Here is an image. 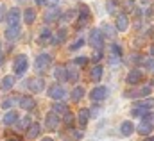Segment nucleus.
Listing matches in <instances>:
<instances>
[{
  "label": "nucleus",
  "mask_w": 154,
  "mask_h": 141,
  "mask_svg": "<svg viewBox=\"0 0 154 141\" xmlns=\"http://www.w3.org/2000/svg\"><path fill=\"white\" fill-rule=\"evenodd\" d=\"M29 68V59H27V56L25 54H20V56H16L14 57V63H13V70L16 75H23L25 71Z\"/></svg>",
  "instance_id": "nucleus-1"
},
{
  "label": "nucleus",
  "mask_w": 154,
  "mask_h": 141,
  "mask_svg": "<svg viewBox=\"0 0 154 141\" xmlns=\"http://www.w3.org/2000/svg\"><path fill=\"white\" fill-rule=\"evenodd\" d=\"M90 45L95 48V50H102V46H104V36L102 32L99 31V29H91V32H90Z\"/></svg>",
  "instance_id": "nucleus-2"
},
{
  "label": "nucleus",
  "mask_w": 154,
  "mask_h": 141,
  "mask_svg": "<svg viewBox=\"0 0 154 141\" xmlns=\"http://www.w3.org/2000/svg\"><path fill=\"white\" fill-rule=\"evenodd\" d=\"M108 95H109V89H108L106 86H97V88L90 93V98H91L93 102H102V100L108 98Z\"/></svg>",
  "instance_id": "nucleus-3"
},
{
  "label": "nucleus",
  "mask_w": 154,
  "mask_h": 141,
  "mask_svg": "<svg viewBox=\"0 0 154 141\" xmlns=\"http://www.w3.org/2000/svg\"><path fill=\"white\" fill-rule=\"evenodd\" d=\"M50 63H52V59H50L48 54H39L38 57H36V61H34V68L38 71H45L50 66Z\"/></svg>",
  "instance_id": "nucleus-4"
},
{
  "label": "nucleus",
  "mask_w": 154,
  "mask_h": 141,
  "mask_svg": "<svg viewBox=\"0 0 154 141\" xmlns=\"http://www.w3.org/2000/svg\"><path fill=\"white\" fill-rule=\"evenodd\" d=\"M48 97H50L52 100H63V98L66 97V91H65V88H63V86L54 84V86H50V88H48Z\"/></svg>",
  "instance_id": "nucleus-5"
},
{
  "label": "nucleus",
  "mask_w": 154,
  "mask_h": 141,
  "mask_svg": "<svg viewBox=\"0 0 154 141\" xmlns=\"http://www.w3.org/2000/svg\"><path fill=\"white\" fill-rule=\"evenodd\" d=\"M27 88H29L31 91H34V93H41V91L45 89V80L39 79V77L29 79V80H27Z\"/></svg>",
  "instance_id": "nucleus-6"
},
{
  "label": "nucleus",
  "mask_w": 154,
  "mask_h": 141,
  "mask_svg": "<svg viewBox=\"0 0 154 141\" xmlns=\"http://www.w3.org/2000/svg\"><path fill=\"white\" fill-rule=\"evenodd\" d=\"M142 79H143V73L142 70H138V68H133V70L127 73V84H131V86H136L138 82H142Z\"/></svg>",
  "instance_id": "nucleus-7"
},
{
  "label": "nucleus",
  "mask_w": 154,
  "mask_h": 141,
  "mask_svg": "<svg viewBox=\"0 0 154 141\" xmlns=\"http://www.w3.org/2000/svg\"><path fill=\"white\" fill-rule=\"evenodd\" d=\"M45 125H47L48 130H56V129L59 127V118H57V114H56V112H48L47 118H45Z\"/></svg>",
  "instance_id": "nucleus-8"
},
{
  "label": "nucleus",
  "mask_w": 154,
  "mask_h": 141,
  "mask_svg": "<svg viewBox=\"0 0 154 141\" xmlns=\"http://www.w3.org/2000/svg\"><path fill=\"white\" fill-rule=\"evenodd\" d=\"M115 25H116V31H118V32H125V31H127V27H129V18H127L125 13H122V14L116 16Z\"/></svg>",
  "instance_id": "nucleus-9"
},
{
  "label": "nucleus",
  "mask_w": 154,
  "mask_h": 141,
  "mask_svg": "<svg viewBox=\"0 0 154 141\" xmlns=\"http://www.w3.org/2000/svg\"><path fill=\"white\" fill-rule=\"evenodd\" d=\"M5 22H7V25L9 27H13V25H18V22H20V9H11L9 13H7V16H5Z\"/></svg>",
  "instance_id": "nucleus-10"
},
{
  "label": "nucleus",
  "mask_w": 154,
  "mask_h": 141,
  "mask_svg": "<svg viewBox=\"0 0 154 141\" xmlns=\"http://www.w3.org/2000/svg\"><path fill=\"white\" fill-rule=\"evenodd\" d=\"M18 104H20V107H22V109L31 111V109H34V107H36V100H34L32 97H20Z\"/></svg>",
  "instance_id": "nucleus-11"
},
{
  "label": "nucleus",
  "mask_w": 154,
  "mask_h": 141,
  "mask_svg": "<svg viewBox=\"0 0 154 141\" xmlns=\"http://www.w3.org/2000/svg\"><path fill=\"white\" fill-rule=\"evenodd\" d=\"M59 16H61V11L59 9H56V7H52V9H48L47 13H45V22H56V20H59Z\"/></svg>",
  "instance_id": "nucleus-12"
},
{
  "label": "nucleus",
  "mask_w": 154,
  "mask_h": 141,
  "mask_svg": "<svg viewBox=\"0 0 154 141\" xmlns=\"http://www.w3.org/2000/svg\"><path fill=\"white\" fill-rule=\"evenodd\" d=\"M102 66L100 64H97V66H93L91 68V73H90V79H91V82H100V79H102Z\"/></svg>",
  "instance_id": "nucleus-13"
},
{
  "label": "nucleus",
  "mask_w": 154,
  "mask_h": 141,
  "mask_svg": "<svg viewBox=\"0 0 154 141\" xmlns=\"http://www.w3.org/2000/svg\"><path fill=\"white\" fill-rule=\"evenodd\" d=\"M13 86H14V77H13V75H5V77L2 79V82H0V88H2L4 91H9Z\"/></svg>",
  "instance_id": "nucleus-14"
},
{
  "label": "nucleus",
  "mask_w": 154,
  "mask_h": 141,
  "mask_svg": "<svg viewBox=\"0 0 154 141\" xmlns=\"http://www.w3.org/2000/svg\"><path fill=\"white\" fill-rule=\"evenodd\" d=\"M18 36H20V25H13V27H7V29H5V38H7V39L13 41V39H16Z\"/></svg>",
  "instance_id": "nucleus-15"
},
{
  "label": "nucleus",
  "mask_w": 154,
  "mask_h": 141,
  "mask_svg": "<svg viewBox=\"0 0 154 141\" xmlns=\"http://www.w3.org/2000/svg\"><path fill=\"white\" fill-rule=\"evenodd\" d=\"M133 130H134V125L131 123V122H122V125H120V132H122V136H131L133 134Z\"/></svg>",
  "instance_id": "nucleus-16"
},
{
  "label": "nucleus",
  "mask_w": 154,
  "mask_h": 141,
  "mask_svg": "<svg viewBox=\"0 0 154 141\" xmlns=\"http://www.w3.org/2000/svg\"><path fill=\"white\" fill-rule=\"evenodd\" d=\"M152 123H147V122H140V125H138V132L142 134V136H149L151 132H152Z\"/></svg>",
  "instance_id": "nucleus-17"
},
{
  "label": "nucleus",
  "mask_w": 154,
  "mask_h": 141,
  "mask_svg": "<svg viewBox=\"0 0 154 141\" xmlns=\"http://www.w3.org/2000/svg\"><path fill=\"white\" fill-rule=\"evenodd\" d=\"M39 130H41L39 123H31V127L27 129V138H29V140H34V138H38Z\"/></svg>",
  "instance_id": "nucleus-18"
},
{
  "label": "nucleus",
  "mask_w": 154,
  "mask_h": 141,
  "mask_svg": "<svg viewBox=\"0 0 154 141\" xmlns=\"http://www.w3.org/2000/svg\"><path fill=\"white\" fill-rule=\"evenodd\" d=\"M88 120H90V109H81L79 111V125L81 127H86Z\"/></svg>",
  "instance_id": "nucleus-19"
},
{
  "label": "nucleus",
  "mask_w": 154,
  "mask_h": 141,
  "mask_svg": "<svg viewBox=\"0 0 154 141\" xmlns=\"http://www.w3.org/2000/svg\"><path fill=\"white\" fill-rule=\"evenodd\" d=\"M16 120H18V112H16V111H9V112L4 116V125H13Z\"/></svg>",
  "instance_id": "nucleus-20"
},
{
  "label": "nucleus",
  "mask_w": 154,
  "mask_h": 141,
  "mask_svg": "<svg viewBox=\"0 0 154 141\" xmlns=\"http://www.w3.org/2000/svg\"><path fill=\"white\" fill-rule=\"evenodd\" d=\"M54 77H56L59 82H65V80H66V68H63V66H56V70H54Z\"/></svg>",
  "instance_id": "nucleus-21"
},
{
  "label": "nucleus",
  "mask_w": 154,
  "mask_h": 141,
  "mask_svg": "<svg viewBox=\"0 0 154 141\" xmlns=\"http://www.w3.org/2000/svg\"><path fill=\"white\" fill-rule=\"evenodd\" d=\"M23 20H25V23H32L34 20H36V11L34 9H25V13H23Z\"/></svg>",
  "instance_id": "nucleus-22"
},
{
  "label": "nucleus",
  "mask_w": 154,
  "mask_h": 141,
  "mask_svg": "<svg viewBox=\"0 0 154 141\" xmlns=\"http://www.w3.org/2000/svg\"><path fill=\"white\" fill-rule=\"evenodd\" d=\"M66 80H70V82H77L79 80V71H77V68H66Z\"/></svg>",
  "instance_id": "nucleus-23"
},
{
  "label": "nucleus",
  "mask_w": 154,
  "mask_h": 141,
  "mask_svg": "<svg viewBox=\"0 0 154 141\" xmlns=\"http://www.w3.org/2000/svg\"><path fill=\"white\" fill-rule=\"evenodd\" d=\"M138 109H142V111H145V109H152L154 107V98H147V100H140L138 104H136Z\"/></svg>",
  "instance_id": "nucleus-24"
},
{
  "label": "nucleus",
  "mask_w": 154,
  "mask_h": 141,
  "mask_svg": "<svg viewBox=\"0 0 154 141\" xmlns=\"http://www.w3.org/2000/svg\"><path fill=\"white\" fill-rule=\"evenodd\" d=\"M100 32H104V34L108 36V38H111V39H113V38H115L116 29L113 27V25H109V23H104V25H102V31H100Z\"/></svg>",
  "instance_id": "nucleus-25"
},
{
  "label": "nucleus",
  "mask_w": 154,
  "mask_h": 141,
  "mask_svg": "<svg viewBox=\"0 0 154 141\" xmlns=\"http://www.w3.org/2000/svg\"><path fill=\"white\" fill-rule=\"evenodd\" d=\"M82 97H84V88L77 86L75 89L72 91V100H74V102H79V100H81Z\"/></svg>",
  "instance_id": "nucleus-26"
},
{
  "label": "nucleus",
  "mask_w": 154,
  "mask_h": 141,
  "mask_svg": "<svg viewBox=\"0 0 154 141\" xmlns=\"http://www.w3.org/2000/svg\"><path fill=\"white\" fill-rule=\"evenodd\" d=\"M52 112H56V114H66L68 112V107L65 106V104H54Z\"/></svg>",
  "instance_id": "nucleus-27"
},
{
  "label": "nucleus",
  "mask_w": 154,
  "mask_h": 141,
  "mask_svg": "<svg viewBox=\"0 0 154 141\" xmlns=\"http://www.w3.org/2000/svg\"><path fill=\"white\" fill-rule=\"evenodd\" d=\"M50 38H52L50 31H48V29H43V31H41V34H39V39H38V41L45 45V43H48V41H50Z\"/></svg>",
  "instance_id": "nucleus-28"
},
{
  "label": "nucleus",
  "mask_w": 154,
  "mask_h": 141,
  "mask_svg": "<svg viewBox=\"0 0 154 141\" xmlns=\"http://www.w3.org/2000/svg\"><path fill=\"white\" fill-rule=\"evenodd\" d=\"M77 16V11H68V13H65V16L61 18V22H70V20H74Z\"/></svg>",
  "instance_id": "nucleus-29"
},
{
  "label": "nucleus",
  "mask_w": 154,
  "mask_h": 141,
  "mask_svg": "<svg viewBox=\"0 0 154 141\" xmlns=\"http://www.w3.org/2000/svg\"><path fill=\"white\" fill-rule=\"evenodd\" d=\"M65 38H66V29H59V31H57V34H56V39H54V43H56V41L59 43V41H63Z\"/></svg>",
  "instance_id": "nucleus-30"
},
{
  "label": "nucleus",
  "mask_w": 154,
  "mask_h": 141,
  "mask_svg": "<svg viewBox=\"0 0 154 141\" xmlns=\"http://www.w3.org/2000/svg\"><path fill=\"white\" fill-rule=\"evenodd\" d=\"M109 52H111V56H115V57H120V56H122V48H120L118 45H111Z\"/></svg>",
  "instance_id": "nucleus-31"
},
{
  "label": "nucleus",
  "mask_w": 154,
  "mask_h": 141,
  "mask_svg": "<svg viewBox=\"0 0 154 141\" xmlns=\"http://www.w3.org/2000/svg\"><path fill=\"white\" fill-rule=\"evenodd\" d=\"M18 127H20V129H29V127H31V118H29V116H25V118L20 122V125H18Z\"/></svg>",
  "instance_id": "nucleus-32"
},
{
  "label": "nucleus",
  "mask_w": 154,
  "mask_h": 141,
  "mask_svg": "<svg viewBox=\"0 0 154 141\" xmlns=\"http://www.w3.org/2000/svg\"><path fill=\"white\" fill-rule=\"evenodd\" d=\"M82 45H84V39H82V38H79L75 43H72V45H70V50H77V48H81Z\"/></svg>",
  "instance_id": "nucleus-33"
},
{
  "label": "nucleus",
  "mask_w": 154,
  "mask_h": 141,
  "mask_svg": "<svg viewBox=\"0 0 154 141\" xmlns=\"http://www.w3.org/2000/svg\"><path fill=\"white\" fill-rule=\"evenodd\" d=\"M65 123H66L68 127L74 123V114H72V112H66V114H65Z\"/></svg>",
  "instance_id": "nucleus-34"
},
{
  "label": "nucleus",
  "mask_w": 154,
  "mask_h": 141,
  "mask_svg": "<svg viewBox=\"0 0 154 141\" xmlns=\"http://www.w3.org/2000/svg\"><path fill=\"white\" fill-rule=\"evenodd\" d=\"M106 5H108V13H111V14H113V13H116V4H113L111 0H109Z\"/></svg>",
  "instance_id": "nucleus-35"
},
{
  "label": "nucleus",
  "mask_w": 154,
  "mask_h": 141,
  "mask_svg": "<svg viewBox=\"0 0 154 141\" xmlns=\"http://www.w3.org/2000/svg\"><path fill=\"white\" fill-rule=\"evenodd\" d=\"M13 104H14V98H7V100H4V102H2V107H4V109H9Z\"/></svg>",
  "instance_id": "nucleus-36"
},
{
  "label": "nucleus",
  "mask_w": 154,
  "mask_h": 141,
  "mask_svg": "<svg viewBox=\"0 0 154 141\" xmlns=\"http://www.w3.org/2000/svg\"><path fill=\"white\" fill-rule=\"evenodd\" d=\"M100 111H102L100 107H93V109H90V116H93V118H95V116H99V114H100Z\"/></svg>",
  "instance_id": "nucleus-37"
},
{
  "label": "nucleus",
  "mask_w": 154,
  "mask_h": 141,
  "mask_svg": "<svg viewBox=\"0 0 154 141\" xmlns=\"http://www.w3.org/2000/svg\"><path fill=\"white\" fill-rule=\"evenodd\" d=\"M74 63H75V64H79V66H84V64L88 63V59H86V57H77Z\"/></svg>",
  "instance_id": "nucleus-38"
},
{
  "label": "nucleus",
  "mask_w": 154,
  "mask_h": 141,
  "mask_svg": "<svg viewBox=\"0 0 154 141\" xmlns=\"http://www.w3.org/2000/svg\"><path fill=\"white\" fill-rule=\"evenodd\" d=\"M145 66L151 71H154V59H147V61H145Z\"/></svg>",
  "instance_id": "nucleus-39"
},
{
  "label": "nucleus",
  "mask_w": 154,
  "mask_h": 141,
  "mask_svg": "<svg viewBox=\"0 0 154 141\" xmlns=\"http://www.w3.org/2000/svg\"><path fill=\"white\" fill-rule=\"evenodd\" d=\"M99 59H102V54H100V52L93 54V61H99Z\"/></svg>",
  "instance_id": "nucleus-40"
},
{
  "label": "nucleus",
  "mask_w": 154,
  "mask_h": 141,
  "mask_svg": "<svg viewBox=\"0 0 154 141\" xmlns=\"http://www.w3.org/2000/svg\"><path fill=\"white\" fill-rule=\"evenodd\" d=\"M74 138H75V140H81V138H82V134H81L79 130H74Z\"/></svg>",
  "instance_id": "nucleus-41"
},
{
  "label": "nucleus",
  "mask_w": 154,
  "mask_h": 141,
  "mask_svg": "<svg viewBox=\"0 0 154 141\" xmlns=\"http://www.w3.org/2000/svg\"><path fill=\"white\" fill-rule=\"evenodd\" d=\"M47 2H50V4H52V5H56V4H57V2H59V0H47Z\"/></svg>",
  "instance_id": "nucleus-42"
},
{
  "label": "nucleus",
  "mask_w": 154,
  "mask_h": 141,
  "mask_svg": "<svg viewBox=\"0 0 154 141\" xmlns=\"http://www.w3.org/2000/svg\"><path fill=\"white\" fill-rule=\"evenodd\" d=\"M34 2H36V4H45L47 0H34Z\"/></svg>",
  "instance_id": "nucleus-43"
},
{
  "label": "nucleus",
  "mask_w": 154,
  "mask_h": 141,
  "mask_svg": "<svg viewBox=\"0 0 154 141\" xmlns=\"http://www.w3.org/2000/svg\"><path fill=\"white\" fill-rule=\"evenodd\" d=\"M41 141H54V140H52V138H43Z\"/></svg>",
  "instance_id": "nucleus-44"
},
{
  "label": "nucleus",
  "mask_w": 154,
  "mask_h": 141,
  "mask_svg": "<svg viewBox=\"0 0 154 141\" xmlns=\"http://www.w3.org/2000/svg\"><path fill=\"white\" fill-rule=\"evenodd\" d=\"M140 2H142V4H149L151 0H140Z\"/></svg>",
  "instance_id": "nucleus-45"
},
{
  "label": "nucleus",
  "mask_w": 154,
  "mask_h": 141,
  "mask_svg": "<svg viewBox=\"0 0 154 141\" xmlns=\"http://www.w3.org/2000/svg\"><path fill=\"white\" fill-rule=\"evenodd\" d=\"M2 63H4V57H2V56H0V64H2Z\"/></svg>",
  "instance_id": "nucleus-46"
},
{
  "label": "nucleus",
  "mask_w": 154,
  "mask_h": 141,
  "mask_svg": "<svg viewBox=\"0 0 154 141\" xmlns=\"http://www.w3.org/2000/svg\"><path fill=\"white\" fill-rule=\"evenodd\" d=\"M7 141H20V140H16V138H13V140H7Z\"/></svg>",
  "instance_id": "nucleus-47"
},
{
  "label": "nucleus",
  "mask_w": 154,
  "mask_h": 141,
  "mask_svg": "<svg viewBox=\"0 0 154 141\" xmlns=\"http://www.w3.org/2000/svg\"><path fill=\"white\" fill-rule=\"evenodd\" d=\"M151 54H152V56H154V46H152V48H151Z\"/></svg>",
  "instance_id": "nucleus-48"
},
{
  "label": "nucleus",
  "mask_w": 154,
  "mask_h": 141,
  "mask_svg": "<svg viewBox=\"0 0 154 141\" xmlns=\"http://www.w3.org/2000/svg\"><path fill=\"white\" fill-rule=\"evenodd\" d=\"M145 141H154V138H149V140H145Z\"/></svg>",
  "instance_id": "nucleus-49"
}]
</instances>
